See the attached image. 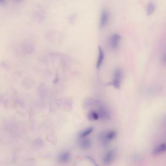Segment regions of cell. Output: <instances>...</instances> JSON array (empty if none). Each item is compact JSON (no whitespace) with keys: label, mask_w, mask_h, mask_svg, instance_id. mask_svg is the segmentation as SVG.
<instances>
[{"label":"cell","mask_w":166,"mask_h":166,"mask_svg":"<svg viewBox=\"0 0 166 166\" xmlns=\"http://www.w3.org/2000/svg\"><path fill=\"white\" fill-rule=\"evenodd\" d=\"M117 132L113 130H110L102 133L100 136V140L104 145L106 146L114 140L117 137Z\"/></svg>","instance_id":"obj_1"},{"label":"cell","mask_w":166,"mask_h":166,"mask_svg":"<svg viewBox=\"0 0 166 166\" xmlns=\"http://www.w3.org/2000/svg\"><path fill=\"white\" fill-rule=\"evenodd\" d=\"M122 76V71L120 68L115 69L114 72V79L111 82V85L116 89H120Z\"/></svg>","instance_id":"obj_2"},{"label":"cell","mask_w":166,"mask_h":166,"mask_svg":"<svg viewBox=\"0 0 166 166\" xmlns=\"http://www.w3.org/2000/svg\"><path fill=\"white\" fill-rule=\"evenodd\" d=\"M116 155L117 153L115 150H110L106 152L103 157V163L106 165H110L112 164L115 160Z\"/></svg>","instance_id":"obj_3"},{"label":"cell","mask_w":166,"mask_h":166,"mask_svg":"<svg viewBox=\"0 0 166 166\" xmlns=\"http://www.w3.org/2000/svg\"><path fill=\"white\" fill-rule=\"evenodd\" d=\"M122 37L119 34L115 33L111 35L109 39V44L111 48L113 49H116L119 47Z\"/></svg>","instance_id":"obj_4"},{"label":"cell","mask_w":166,"mask_h":166,"mask_svg":"<svg viewBox=\"0 0 166 166\" xmlns=\"http://www.w3.org/2000/svg\"><path fill=\"white\" fill-rule=\"evenodd\" d=\"M97 112L99 113L100 118L102 120H109L111 118V115L109 110L102 104L99 105Z\"/></svg>","instance_id":"obj_5"},{"label":"cell","mask_w":166,"mask_h":166,"mask_svg":"<svg viewBox=\"0 0 166 166\" xmlns=\"http://www.w3.org/2000/svg\"><path fill=\"white\" fill-rule=\"evenodd\" d=\"M109 13L106 9H104L102 11L100 16L99 26L100 28L104 27L107 24L109 20Z\"/></svg>","instance_id":"obj_6"},{"label":"cell","mask_w":166,"mask_h":166,"mask_svg":"<svg viewBox=\"0 0 166 166\" xmlns=\"http://www.w3.org/2000/svg\"><path fill=\"white\" fill-rule=\"evenodd\" d=\"M166 152V143H162L158 145L154 148L152 150V154L153 155H159Z\"/></svg>","instance_id":"obj_7"},{"label":"cell","mask_w":166,"mask_h":166,"mask_svg":"<svg viewBox=\"0 0 166 166\" xmlns=\"http://www.w3.org/2000/svg\"><path fill=\"white\" fill-rule=\"evenodd\" d=\"M104 52L103 51L102 48L99 46V56L97 60V64H96V67L97 69L100 68L103 63L104 59Z\"/></svg>","instance_id":"obj_8"},{"label":"cell","mask_w":166,"mask_h":166,"mask_svg":"<svg viewBox=\"0 0 166 166\" xmlns=\"http://www.w3.org/2000/svg\"><path fill=\"white\" fill-rule=\"evenodd\" d=\"M70 159V154L68 152H62L58 156V161L62 164L67 163Z\"/></svg>","instance_id":"obj_9"},{"label":"cell","mask_w":166,"mask_h":166,"mask_svg":"<svg viewBox=\"0 0 166 166\" xmlns=\"http://www.w3.org/2000/svg\"><path fill=\"white\" fill-rule=\"evenodd\" d=\"M81 138L80 142V146L83 150H88L91 147L92 143L91 140L88 138Z\"/></svg>","instance_id":"obj_10"},{"label":"cell","mask_w":166,"mask_h":166,"mask_svg":"<svg viewBox=\"0 0 166 166\" xmlns=\"http://www.w3.org/2000/svg\"><path fill=\"white\" fill-rule=\"evenodd\" d=\"M93 130H94V128L92 127L87 128L80 133V134L79 135V137L80 138H85L87 135L92 133Z\"/></svg>","instance_id":"obj_11"},{"label":"cell","mask_w":166,"mask_h":166,"mask_svg":"<svg viewBox=\"0 0 166 166\" xmlns=\"http://www.w3.org/2000/svg\"><path fill=\"white\" fill-rule=\"evenodd\" d=\"M88 118L93 120H97L100 118L99 113L95 110H91L88 113Z\"/></svg>","instance_id":"obj_12"},{"label":"cell","mask_w":166,"mask_h":166,"mask_svg":"<svg viewBox=\"0 0 166 166\" xmlns=\"http://www.w3.org/2000/svg\"><path fill=\"white\" fill-rule=\"evenodd\" d=\"M155 6L154 3L150 2L147 7V14L148 16L151 15L155 11Z\"/></svg>","instance_id":"obj_13"},{"label":"cell","mask_w":166,"mask_h":166,"mask_svg":"<svg viewBox=\"0 0 166 166\" xmlns=\"http://www.w3.org/2000/svg\"><path fill=\"white\" fill-rule=\"evenodd\" d=\"M5 0H0L1 4H3L5 3Z\"/></svg>","instance_id":"obj_14"},{"label":"cell","mask_w":166,"mask_h":166,"mask_svg":"<svg viewBox=\"0 0 166 166\" xmlns=\"http://www.w3.org/2000/svg\"><path fill=\"white\" fill-rule=\"evenodd\" d=\"M164 60L166 62V55L164 57Z\"/></svg>","instance_id":"obj_15"},{"label":"cell","mask_w":166,"mask_h":166,"mask_svg":"<svg viewBox=\"0 0 166 166\" xmlns=\"http://www.w3.org/2000/svg\"><path fill=\"white\" fill-rule=\"evenodd\" d=\"M16 1H21V0H16Z\"/></svg>","instance_id":"obj_16"}]
</instances>
